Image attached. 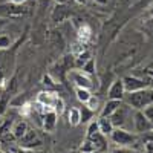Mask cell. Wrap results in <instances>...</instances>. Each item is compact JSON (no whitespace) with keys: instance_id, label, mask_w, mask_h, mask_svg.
<instances>
[{"instance_id":"1","label":"cell","mask_w":153,"mask_h":153,"mask_svg":"<svg viewBox=\"0 0 153 153\" xmlns=\"http://www.w3.org/2000/svg\"><path fill=\"white\" fill-rule=\"evenodd\" d=\"M127 104L132 106L135 110H143L144 107L153 104V89H141L136 92H129V95L126 97Z\"/></svg>"},{"instance_id":"2","label":"cell","mask_w":153,"mask_h":153,"mask_svg":"<svg viewBox=\"0 0 153 153\" xmlns=\"http://www.w3.org/2000/svg\"><path fill=\"white\" fill-rule=\"evenodd\" d=\"M109 136L112 143L117 144L118 147H133L138 141V136L135 133H130L129 130H126L124 127H115Z\"/></svg>"},{"instance_id":"3","label":"cell","mask_w":153,"mask_h":153,"mask_svg":"<svg viewBox=\"0 0 153 153\" xmlns=\"http://www.w3.org/2000/svg\"><path fill=\"white\" fill-rule=\"evenodd\" d=\"M19 146L22 149L26 150H34V149H40L43 146V141L40 139V136L37 135V132L34 129H28L20 139H19Z\"/></svg>"},{"instance_id":"4","label":"cell","mask_w":153,"mask_h":153,"mask_svg":"<svg viewBox=\"0 0 153 153\" xmlns=\"http://www.w3.org/2000/svg\"><path fill=\"white\" fill-rule=\"evenodd\" d=\"M133 127L138 133H146L149 130L153 129V124L146 118V115L143 113V110H136L135 117H133Z\"/></svg>"},{"instance_id":"5","label":"cell","mask_w":153,"mask_h":153,"mask_svg":"<svg viewBox=\"0 0 153 153\" xmlns=\"http://www.w3.org/2000/svg\"><path fill=\"white\" fill-rule=\"evenodd\" d=\"M57 118H58V115H57V112L52 107L46 109L45 113L42 115V127H43L46 132L55 130V127H57Z\"/></svg>"},{"instance_id":"6","label":"cell","mask_w":153,"mask_h":153,"mask_svg":"<svg viewBox=\"0 0 153 153\" xmlns=\"http://www.w3.org/2000/svg\"><path fill=\"white\" fill-rule=\"evenodd\" d=\"M69 76L74 80V83L76 84V87H84V89H91L94 84H92V80L87 74H84L83 71H71Z\"/></svg>"},{"instance_id":"7","label":"cell","mask_w":153,"mask_h":153,"mask_svg":"<svg viewBox=\"0 0 153 153\" xmlns=\"http://www.w3.org/2000/svg\"><path fill=\"white\" fill-rule=\"evenodd\" d=\"M107 97H109V100H124V97H126V89H124V83H123V80H115L113 83H112V86H110V89H109V92H107Z\"/></svg>"},{"instance_id":"8","label":"cell","mask_w":153,"mask_h":153,"mask_svg":"<svg viewBox=\"0 0 153 153\" xmlns=\"http://www.w3.org/2000/svg\"><path fill=\"white\" fill-rule=\"evenodd\" d=\"M123 83H124L126 92H136L147 87L146 81L141 78H136V76H126V78H123Z\"/></svg>"},{"instance_id":"9","label":"cell","mask_w":153,"mask_h":153,"mask_svg":"<svg viewBox=\"0 0 153 153\" xmlns=\"http://www.w3.org/2000/svg\"><path fill=\"white\" fill-rule=\"evenodd\" d=\"M127 107H129V106H123V104H121V106L109 117L110 121H112V124H113V127H124L126 118H127Z\"/></svg>"},{"instance_id":"10","label":"cell","mask_w":153,"mask_h":153,"mask_svg":"<svg viewBox=\"0 0 153 153\" xmlns=\"http://www.w3.org/2000/svg\"><path fill=\"white\" fill-rule=\"evenodd\" d=\"M57 98L58 97L52 92H40L37 95V103L45 106V107H52L54 109V103H55Z\"/></svg>"},{"instance_id":"11","label":"cell","mask_w":153,"mask_h":153,"mask_svg":"<svg viewBox=\"0 0 153 153\" xmlns=\"http://www.w3.org/2000/svg\"><path fill=\"white\" fill-rule=\"evenodd\" d=\"M97 123H98V130H100V133L104 135V136H109V135L112 133V130L115 129L109 117H100V120H98Z\"/></svg>"},{"instance_id":"12","label":"cell","mask_w":153,"mask_h":153,"mask_svg":"<svg viewBox=\"0 0 153 153\" xmlns=\"http://www.w3.org/2000/svg\"><path fill=\"white\" fill-rule=\"evenodd\" d=\"M29 129L28 127V124H26V121H23V120H20V121H16L14 124H12V129H11V133L14 135V138L16 139H20L25 133H26V130Z\"/></svg>"},{"instance_id":"13","label":"cell","mask_w":153,"mask_h":153,"mask_svg":"<svg viewBox=\"0 0 153 153\" xmlns=\"http://www.w3.org/2000/svg\"><path fill=\"white\" fill-rule=\"evenodd\" d=\"M89 139H91V141L95 144V149H97V153H101V152H104L106 150V136L104 135H101L100 132H97L95 135H92V136H87Z\"/></svg>"},{"instance_id":"14","label":"cell","mask_w":153,"mask_h":153,"mask_svg":"<svg viewBox=\"0 0 153 153\" xmlns=\"http://www.w3.org/2000/svg\"><path fill=\"white\" fill-rule=\"evenodd\" d=\"M121 104H123L121 100H109L107 103L104 104L103 110H101V117H110V115L117 110Z\"/></svg>"},{"instance_id":"15","label":"cell","mask_w":153,"mask_h":153,"mask_svg":"<svg viewBox=\"0 0 153 153\" xmlns=\"http://www.w3.org/2000/svg\"><path fill=\"white\" fill-rule=\"evenodd\" d=\"M68 120H69V124L71 126H78L81 124V117H80V109L78 107H71L69 109V113H68Z\"/></svg>"},{"instance_id":"16","label":"cell","mask_w":153,"mask_h":153,"mask_svg":"<svg viewBox=\"0 0 153 153\" xmlns=\"http://www.w3.org/2000/svg\"><path fill=\"white\" fill-rule=\"evenodd\" d=\"M75 94H76V98H78V101H81L83 104H86L87 100L92 97L91 89H84V87H76V89H75Z\"/></svg>"},{"instance_id":"17","label":"cell","mask_w":153,"mask_h":153,"mask_svg":"<svg viewBox=\"0 0 153 153\" xmlns=\"http://www.w3.org/2000/svg\"><path fill=\"white\" fill-rule=\"evenodd\" d=\"M95 112H92L86 104L80 109V117H81V123H91V120L94 118Z\"/></svg>"},{"instance_id":"18","label":"cell","mask_w":153,"mask_h":153,"mask_svg":"<svg viewBox=\"0 0 153 153\" xmlns=\"http://www.w3.org/2000/svg\"><path fill=\"white\" fill-rule=\"evenodd\" d=\"M81 71H83L84 74H87V75L95 74V60H94V58H87V60L83 63Z\"/></svg>"},{"instance_id":"19","label":"cell","mask_w":153,"mask_h":153,"mask_svg":"<svg viewBox=\"0 0 153 153\" xmlns=\"http://www.w3.org/2000/svg\"><path fill=\"white\" fill-rule=\"evenodd\" d=\"M89 37H91V28L86 26V25H83V26L78 29V40L81 43H86L89 40Z\"/></svg>"},{"instance_id":"20","label":"cell","mask_w":153,"mask_h":153,"mask_svg":"<svg viewBox=\"0 0 153 153\" xmlns=\"http://www.w3.org/2000/svg\"><path fill=\"white\" fill-rule=\"evenodd\" d=\"M81 153H97V149H95V144L91 141L89 138H86V141L81 144Z\"/></svg>"},{"instance_id":"21","label":"cell","mask_w":153,"mask_h":153,"mask_svg":"<svg viewBox=\"0 0 153 153\" xmlns=\"http://www.w3.org/2000/svg\"><path fill=\"white\" fill-rule=\"evenodd\" d=\"M86 106L91 109L92 112H97L98 110V107H100V100L95 97V95H92L91 98L87 100V103H86Z\"/></svg>"},{"instance_id":"22","label":"cell","mask_w":153,"mask_h":153,"mask_svg":"<svg viewBox=\"0 0 153 153\" xmlns=\"http://www.w3.org/2000/svg\"><path fill=\"white\" fill-rule=\"evenodd\" d=\"M11 45H12L11 37L5 35V34H0V49H8Z\"/></svg>"},{"instance_id":"23","label":"cell","mask_w":153,"mask_h":153,"mask_svg":"<svg viewBox=\"0 0 153 153\" xmlns=\"http://www.w3.org/2000/svg\"><path fill=\"white\" fill-rule=\"evenodd\" d=\"M54 110L57 112V115H61L63 110H65V103H63V100L60 97L55 100V103H54Z\"/></svg>"},{"instance_id":"24","label":"cell","mask_w":153,"mask_h":153,"mask_svg":"<svg viewBox=\"0 0 153 153\" xmlns=\"http://www.w3.org/2000/svg\"><path fill=\"white\" fill-rule=\"evenodd\" d=\"M97 132H100L98 130V123L97 121H91V123H89V127H87V136H92Z\"/></svg>"},{"instance_id":"25","label":"cell","mask_w":153,"mask_h":153,"mask_svg":"<svg viewBox=\"0 0 153 153\" xmlns=\"http://www.w3.org/2000/svg\"><path fill=\"white\" fill-rule=\"evenodd\" d=\"M143 113L146 115V118L153 124V104H150V106L144 107V109H143Z\"/></svg>"},{"instance_id":"26","label":"cell","mask_w":153,"mask_h":153,"mask_svg":"<svg viewBox=\"0 0 153 153\" xmlns=\"http://www.w3.org/2000/svg\"><path fill=\"white\" fill-rule=\"evenodd\" d=\"M31 112H32V106L31 104H23L22 109H20V115H22L23 118H28L29 115H31Z\"/></svg>"},{"instance_id":"27","label":"cell","mask_w":153,"mask_h":153,"mask_svg":"<svg viewBox=\"0 0 153 153\" xmlns=\"http://www.w3.org/2000/svg\"><path fill=\"white\" fill-rule=\"evenodd\" d=\"M110 153H139V152H136L135 149H129V147H118V149L112 150Z\"/></svg>"},{"instance_id":"28","label":"cell","mask_w":153,"mask_h":153,"mask_svg":"<svg viewBox=\"0 0 153 153\" xmlns=\"http://www.w3.org/2000/svg\"><path fill=\"white\" fill-rule=\"evenodd\" d=\"M144 149H146V153H153V141H147Z\"/></svg>"},{"instance_id":"29","label":"cell","mask_w":153,"mask_h":153,"mask_svg":"<svg viewBox=\"0 0 153 153\" xmlns=\"http://www.w3.org/2000/svg\"><path fill=\"white\" fill-rule=\"evenodd\" d=\"M25 2H26V0H11V3H14V5H22Z\"/></svg>"},{"instance_id":"30","label":"cell","mask_w":153,"mask_h":153,"mask_svg":"<svg viewBox=\"0 0 153 153\" xmlns=\"http://www.w3.org/2000/svg\"><path fill=\"white\" fill-rule=\"evenodd\" d=\"M95 3H98V5H107V2L109 0H94Z\"/></svg>"},{"instance_id":"31","label":"cell","mask_w":153,"mask_h":153,"mask_svg":"<svg viewBox=\"0 0 153 153\" xmlns=\"http://www.w3.org/2000/svg\"><path fill=\"white\" fill-rule=\"evenodd\" d=\"M75 2H76V3H81V5H83V3H86V2H87V0H75Z\"/></svg>"},{"instance_id":"32","label":"cell","mask_w":153,"mask_h":153,"mask_svg":"<svg viewBox=\"0 0 153 153\" xmlns=\"http://www.w3.org/2000/svg\"><path fill=\"white\" fill-rule=\"evenodd\" d=\"M150 16H152V17H153V6H152V8H150Z\"/></svg>"},{"instance_id":"33","label":"cell","mask_w":153,"mask_h":153,"mask_svg":"<svg viewBox=\"0 0 153 153\" xmlns=\"http://www.w3.org/2000/svg\"><path fill=\"white\" fill-rule=\"evenodd\" d=\"M58 2H60V3H63V2H65V0H58Z\"/></svg>"},{"instance_id":"34","label":"cell","mask_w":153,"mask_h":153,"mask_svg":"<svg viewBox=\"0 0 153 153\" xmlns=\"http://www.w3.org/2000/svg\"><path fill=\"white\" fill-rule=\"evenodd\" d=\"M0 153H6V152H2V150H0Z\"/></svg>"}]
</instances>
